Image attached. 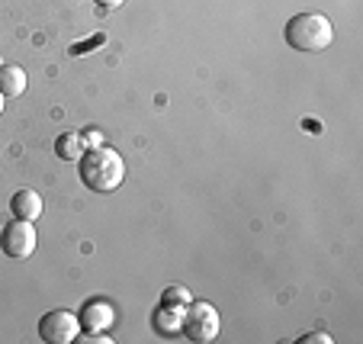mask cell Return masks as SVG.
<instances>
[{"instance_id": "cell-1", "label": "cell", "mask_w": 363, "mask_h": 344, "mask_svg": "<svg viewBox=\"0 0 363 344\" xmlns=\"http://www.w3.org/2000/svg\"><path fill=\"white\" fill-rule=\"evenodd\" d=\"M77 174L81 184L94 193H113L125 180V161L110 145H90L77 158Z\"/></svg>"}, {"instance_id": "cell-2", "label": "cell", "mask_w": 363, "mask_h": 344, "mask_svg": "<svg viewBox=\"0 0 363 344\" xmlns=\"http://www.w3.org/2000/svg\"><path fill=\"white\" fill-rule=\"evenodd\" d=\"M283 39L286 45H293L296 52H325L335 39V29H331V20L322 13H296L293 20L283 29Z\"/></svg>"}, {"instance_id": "cell-3", "label": "cell", "mask_w": 363, "mask_h": 344, "mask_svg": "<svg viewBox=\"0 0 363 344\" xmlns=\"http://www.w3.org/2000/svg\"><path fill=\"white\" fill-rule=\"evenodd\" d=\"M219 309L213 303H203V299H190L184 309V325H180V335L190 338L196 344H209L219 338Z\"/></svg>"}, {"instance_id": "cell-4", "label": "cell", "mask_w": 363, "mask_h": 344, "mask_svg": "<svg viewBox=\"0 0 363 344\" xmlns=\"http://www.w3.org/2000/svg\"><path fill=\"white\" fill-rule=\"evenodd\" d=\"M81 318L68 309H52L39 318V338L45 344H71L81 338Z\"/></svg>"}, {"instance_id": "cell-5", "label": "cell", "mask_w": 363, "mask_h": 344, "mask_svg": "<svg viewBox=\"0 0 363 344\" xmlns=\"http://www.w3.org/2000/svg\"><path fill=\"white\" fill-rule=\"evenodd\" d=\"M0 248H4V255L7 257H13V261H26V257H33V251H35L33 222H26V219L7 222L4 232H0Z\"/></svg>"}, {"instance_id": "cell-6", "label": "cell", "mask_w": 363, "mask_h": 344, "mask_svg": "<svg viewBox=\"0 0 363 344\" xmlns=\"http://www.w3.org/2000/svg\"><path fill=\"white\" fill-rule=\"evenodd\" d=\"M81 328L90 331V335H103V331H110L113 322H116V312L106 299H90L87 306L81 309Z\"/></svg>"}, {"instance_id": "cell-7", "label": "cell", "mask_w": 363, "mask_h": 344, "mask_svg": "<svg viewBox=\"0 0 363 344\" xmlns=\"http://www.w3.org/2000/svg\"><path fill=\"white\" fill-rule=\"evenodd\" d=\"M42 196L35 190H29V187H23V190H16L13 196H10V213H13V219H26V222H35L42 216Z\"/></svg>"}, {"instance_id": "cell-8", "label": "cell", "mask_w": 363, "mask_h": 344, "mask_svg": "<svg viewBox=\"0 0 363 344\" xmlns=\"http://www.w3.org/2000/svg\"><path fill=\"white\" fill-rule=\"evenodd\" d=\"M184 309L186 306H174V303H161L158 309H155V316H151V325H155V331L158 335H180V325H184Z\"/></svg>"}, {"instance_id": "cell-9", "label": "cell", "mask_w": 363, "mask_h": 344, "mask_svg": "<svg viewBox=\"0 0 363 344\" xmlns=\"http://www.w3.org/2000/svg\"><path fill=\"white\" fill-rule=\"evenodd\" d=\"M26 84H29V77L20 65H0V94L7 96V100L26 94Z\"/></svg>"}, {"instance_id": "cell-10", "label": "cell", "mask_w": 363, "mask_h": 344, "mask_svg": "<svg viewBox=\"0 0 363 344\" xmlns=\"http://www.w3.org/2000/svg\"><path fill=\"white\" fill-rule=\"evenodd\" d=\"M55 152H58V158H65V161H77L87 152V138H84V132L68 129L55 138Z\"/></svg>"}, {"instance_id": "cell-11", "label": "cell", "mask_w": 363, "mask_h": 344, "mask_svg": "<svg viewBox=\"0 0 363 344\" xmlns=\"http://www.w3.org/2000/svg\"><path fill=\"white\" fill-rule=\"evenodd\" d=\"M190 289L180 287V283H174V287H167L164 293H161V303H174V306H186L190 303Z\"/></svg>"}, {"instance_id": "cell-12", "label": "cell", "mask_w": 363, "mask_h": 344, "mask_svg": "<svg viewBox=\"0 0 363 344\" xmlns=\"http://www.w3.org/2000/svg\"><path fill=\"white\" fill-rule=\"evenodd\" d=\"M299 344H331V335H322V331H315V335H302Z\"/></svg>"}, {"instance_id": "cell-13", "label": "cell", "mask_w": 363, "mask_h": 344, "mask_svg": "<svg viewBox=\"0 0 363 344\" xmlns=\"http://www.w3.org/2000/svg\"><path fill=\"white\" fill-rule=\"evenodd\" d=\"M96 4H100V7H106V10H116L123 0H96Z\"/></svg>"}, {"instance_id": "cell-14", "label": "cell", "mask_w": 363, "mask_h": 344, "mask_svg": "<svg viewBox=\"0 0 363 344\" xmlns=\"http://www.w3.org/2000/svg\"><path fill=\"white\" fill-rule=\"evenodd\" d=\"M4 100H7V96H4V94H0V116H4Z\"/></svg>"}]
</instances>
